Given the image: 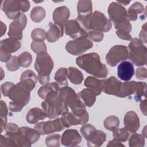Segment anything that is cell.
Returning a JSON list of instances; mask_svg holds the SVG:
<instances>
[{"label": "cell", "mask_w": 147, "mask_h": 147, "mask_svg": "<svg viewBox=\"0 0 147 147\" xmlns=\"http://www.w3.org/2000/svg\"><path fill=\"white\" fill-rule=\"evenodd\" d=\"M76 64L89 74L98 78H105L108 70L105 64L100 61V57L96 53H88L78 57Z\"/></svg>", "instance_id": "obj_1"}, {"label": "cell", "mask_w": 147, "mask_h": 147, "mask_svg": "<svg viewBox=\"0 0 147 147\" xmlns=\"http://www.w3.org/2000/svg\"><path fill=\"white\" fill-rule=\"evenodd\" d=\"M59 95L64 101L67 107L71 109L74 114L80 118L88 115L84 103L72 88L67 86L60 88Z\"/></svg>", "instance_id": "obj_2"}, {"label": "cell", "mask_w": 147, "mask_h": 147, "mask_svg": "<svg viewBox=\"0 0 147 147\" xmlns=\"http://www.w3.org/2000/svg\"><path fill=\"white\" fill-rule=\"evenodd\" d=\"M30 91L20 83L15 84L11 89L8 97L11 100L9 103V109L13 112H19L29 102Z\"/></svg>", "instance_id": "obj_3"}, {"label": "cell", "mask_w": 147, "mask_h": 147, "mask_svg": "<svg viewBox=\"0 0 147 147\" xmlns=\"http://www.w3.org/2000/svg\"><path fill=\"white\" fill-rule=\"evenodd\" d=\"M52 59L47 52L37 55L34 68L38 73L37 79L42 85L47 84L50 79V74L53 68Z\"/></svg>", "instance_id": "obj_4"}, {"label": "cell", "mask_w": 147, "mask_h": 147, "mask_svg": "<svg viewBox=\"0 0 147 147\" xmlns=\"http://www.w3.org/2000/svg\"><path fill=\"white\" fill-rule=\"evenodd\" d=\"M128 58L136 66H142L146 64L147 49L138 38H134L129 44Z\"/></svg>", "instance_id": "obj_5"}, {"label": "cell", "mask_w": 147, "mask_h": 147, "mask_svg": "<svg viewBox=\"0 0 147 147\" xmlns=\"http://www.w3.org/2000/svg\"><path fill=\"white\" fill-rule=\"evenodd\" d=\"M41 105L42 109L45 111L47 117L49 119L55 118L68 110L65 103L59 95L45 99Z\"/></svg>", "instance_id": "obj_6"}, {"label": "cell", "mask_w": 147, "mask_h": 147, "mask_svg": "<svg viewBox=\"0 0 147 147\" xmlns=\"http://www.w3.org/2000/svg\"><path fill=\"white\" fill-rule=\"evenodd\" d=\"M30 3L28 1L6 0L2 5V10L10 20H16L22 13L29 10Z\"/></svg>", "instance_id": "obj_7"}, {"label": "cell", "mask_w": 147, "mask_h": 147, "mask_svg": "<svg viewBox=\"0 0 147 147\" xmlns=\"http://www.w3.org/2000/svg\"><path fill=\"white\" fill-rule=\"evenodd\" d=\"M112 28V24L103 13L95 11L90 16L88 21V29L101 32H107Z\"/></svg>", "instance_id": "obj_8"}, {"label": "cell", "mask_w": 147, "mask_h": 147, "mask_svg": "<svg viewBox=\"0 0 147 147\" xmlns=\"http://www.w3.org/2000/svg\"><path fill=\"white\" fill-rule=\"evenodd\" d=\"M93 47L92 41L86 36L68 41L65 46L67 52L72 55H79Z\"/></svg>", "instance_id": "obj_9"}, {"label": "cell", "mask_w": 147, "mask_h": 147, "mask_svg": "<svg viewBox=\"0 0 147 147\" xmlns=\"http://www.w3.org/2000/svg\"><path fill=\"white\" fill-rule=\"evenodd\" d=\"M128 59L127 47L123 45H116L112 47L106 56L107 63L111 66L117 65L120 61Z\"/></svg>", "instance_id": "obj_10"}, {"label": "cell", "mask_w": 147, "mask_h": 147, "mask_svg": "<svg viewBox=\"0 0 147 147\" xmlns=\"http://www.w3.org/2000/svg\"><path fill=\"white\" fill-rule=\"evenodd\" d=\"M21 47L20 41L13 38H7L1 40L0 45V60L2 62H7L11 57L12 53L16 52Z\"/></svg>", "instance_id": "obj_11"}, {"label": "cell", "mask_w": 147, "mask_h": 147, "mask_svg": "<svg viewBox=\"0 0 147 147\" xmlns=\"http://www.w3.org/2000/svg\"><path fill=\"white\" fill-rule=\"evenodd\" d=\"M107 11L109 18L113 22L114 26L128 20L126 9L117 2L111 3L109 6Z\"/></svg>", "instance_id": "obj_12"}, {"label": "cell", "mask_w": 147, "mask_h": 147, "mask_svg": "<svg viewBox=\"0 0 147 147\" xmlns=\"http://www.w3.org/2000/svg\"><path fill=\"white\" fill-rule=\"evenodd\" d=\"M65 127L63 126L61 118H57L47 122H41L37 123L34 129H36L40 135H45L54 132L61 131L64 130Z\"/></svg>", "instance_id": "obj_13"}, {"label": "cell", "mask_w": 147, "mask_h": 147, "mask_svg": "<svg viewBox=\"0 0 147 147\" xmlns=\"http://www.w3.org/2000/svg\"><path fill=\"white\" fill-rule=\"evenodd\" d=\"M27 23V18L25 14L22 13L20 16L11 22L9 26L8 36L13 38L20 40L22 38V31Z\"/></svg>", "instance_id": "obj_14"}, {"label": "cell", "mask_w": 147, "mask_h": 147, "mask_svg": "<svg viewBox=\"0 0 147 147\" xmlns=\"http://www.w3.org/2000/svg\"><path fill=\"white\" fill-rule=\"evenodd\" d=\"M64 32L66 35L73 39L85 36L87 32L85 31L76 20L68 21L64 25Z\"/></svg>", "instance_id": "obj_15"}, {"label": "cell", "mask_w": 147, "mask_h": 147, "mask_svg": "<svg viewBox=\"0 0 147 147\" xmlns=\"http://www.w3.org/2000/svg\"><path fill=\"white\" fill-rule=\"evenodd\" d=\"M103 84L102 92L109 95H115L118 97L121 91L122 82L114 76L102 80Z\"/></svg>", "instance_id": "obj_16"}, {"label": "cell", "mask_w": 147, "mask_h": 147, "mask_svg": "<svg viewBox=\"0 0 147 147\" xmlns=\"http://www.w3.org/2000/svg\"><path fill=\"white\" fill-rule=\"evenodd\" d=\"M82 141V137L75 129H67L62 134L61 142L65 146H76Z\"/></svg>", "instance_id": "obj_17"}, {"label": "cell", "mask_w": 147, "mask_h": 147, "mask_svg": "<svg viewBox=\"0 0 147 147\" xmlns=\"http://www.w3.org/2000/svg\"><path fill=\"white\" fill-rule=\"evenodd\" d=\"M60 118L63 126L65 127H69L73 125H84L88 121L89 116L80 118L68 110L61 114Z\"/></svg>", "instance_id": "obj_18"}, {"label": "cell", "mask_w": 147, "mask_h": 147, "mask_svg": "<svg viewBox=\"0 0 147 147\" xmlns=\"http://www.w3.org/2000/svg\"><path fill=\"white\" fill-rule=\"evenodd\" d=\"M125 128L130 133H136L140 128L139 117L136 112L129 111L126 113L123 119Z\"/></svg>", "instance_id": "obj_19"}, {"label": "cell", "mask_w": 147, "mask_h": 147, "mask_svg": "<svg viewBox=\"0 0 147 147\" xmlns=\"http://www.w3.org/2000/svg\"><path fill=\"white\" fill-rule=\"evenodd\" d=\"M118 77L122 80L129 81L134 74L133 64L129 61H123L118 66Z\"/></svg>", "instance_id": "obj_20"}, {"label": "cell", "mask_w": 147, "mask_h": 147, "mask_svg": "<svg viewBox=\"0 0 147 147\" xmlns=\"http://www.w3.org/2000/svg\"><path fill=\"white\" fill-rule=\"evenodd\" d=\"M70 16V11L68 8L62 6L56 8L53 13V20L55 24L64 27L65 23L68 21Z\"/></svg>", "instance_id": "obj_21"}, {"label": "cell", "mask_w": 147, "mask_h": 147, "mask_svg": "<svg viewBox=\"0 0 147 147\" xmlns=\"http://www.w3.org/2000/svg\"><path fill=\"white\" fill-rule=\"evenodd\" d=\"M60 87L55 82L48 83L41 87L38 90V95L42 99H47L59 94Z\"/></svg>", "instance_id": "obj_22"}, {"label": "cell", "mask_w": 147, "mask_h": 147, "mask_svg": "<svg viewBox=\"0 0 147 147\" xmlns=\"http://www.w3.org/2000/svg\"><path fill=\"white\" fill-rule=\"evenodd\" d=\"M78 17L76 19L86 20L92 14V2L89 0H81L78 1L77 5Z\"/></svg>", "instance_id": "obj_23"}, {"label": "cell", "mask_w": 147, "mask_h": 147, "mask_svg": "<svg viewBox=\"0 0 147 147\" xmlns=\"http://www.w3.org/2000/svg\"><path fill=\"white\" fill-rule=\"evenodd\" d=\"M37 80V76L33 71L26 70L22 74L19 83L31 91L34 88Z\"/></svg>", "instance_id": "obj_24"}, {"label": "cell", "mask_w": 147, "mask_h": 147, "mask_svg": "<svg viewBox=\"0 0 147 147\" xmlns=\"http://www.w3.org/2000/svg\"><path fill=\"white\" fill-rule=\"evenodd\" d=\"M64 27L52 22L49 23V29L46 32V38L50 42H55L63 36Z\"/></svg>", "instance_id": "obj_25"}, {"label": "cell", "mask_w": 147, "mask_h": 147, "mask_svg": "<svg viewBox=\"0 0 147 147\" xmlns=\"http://www.w3.org/2000/svg\"><path fill=\"white\" fill-rule=\"evenodd\" d=\"M77 95L83 100L84 105L89 107L92 106L95 103L97 96L96 92L89 88L83 89Z\"/></svg>", "instance_id": "obj_26"}, {"label": "cell", "mask_w": 147, "mask_h": 147, "mask_svg": "<svg viewBox=\"0 0 147 147\" xmlns=\"http://www.w3.org/2000/svg\"><path fill=\"white\" fill-rule=\"evenodd\" d=\"M46 117H47V114L43 109L38 107H33L30 109L28 112L26 119L28 123L34 124L40 120L45 119Z\"/></svg>", "instance_id": "obj_27"}, {"label": "cell", "mask_w": 147, "mask_h": 147, "mask_svg": "<svg viewBox=\"0 0 147 147\" xmlns=\"http://www.w3.org/2000/svg\"><path fill=\"white\" fill-rule=\"evenodd\" d=\"M20 130L30 145L37 142L40 138V133L34 129L24 126L20 127Z\"/></svg>", "instance_id": "obj_28"}, {"label": "cell", "mask_w": 147, "mask_h": 147, "mask_svg": "<svg viewBox=\"0 0 147 147\" xmlns=\"http://www.w3.org/2000/svg\"><path fill=\"white\" fill-rule=\"evenodd\" d=\"M84 86L87 88L93 90L99 95L103 91V84L102 80L98 79L92 76H88L84 80Z\"/></svg>", "instance_id": "obj_29"}, {"label": "cell", "mask_w": 147, "mask_h": 147, "mask_svg": "<svg viewBox=\"0 0 147 147\" xmlns=\"http://www.w3.org/2000/svg\"><path fill=\"white\" fill-rule=\"evenodd\" d=\"M137 82H138L136 81H131L122 83L121 91L118 95V97L126 98L128 96L135 94L137 88Z\"/></svg>", "instance_id": "obj_30"}, {"label": "cell", "mask_w": 147, "mask_h": 147, "mask_svg": "<svg viewBox=\"0 0 147 147\" xmlns=\"http://www.w3.org/2000/svg\"><path fill=\"white\" fill-rule=\"evenodd\" d=\"M67 78L69 81L74 84L82 83L84 76L82 72L78 68L74 67H69L67 68Z\"/></svg>", "instance_id": "obj_31"}, {"label": "cell", "mask_w": 147, "mask_h": 147, "mask_svg": "<svg viewBox=\"0 0 147 147\" xmlns=\"http://www.w3.org/2000/svg\"><path fill=\"white\" fill-rule=\"evenodd\" d=\"M144 7L142 3L136 2L131 5L129 8L127 13V18L129 21H136L137 19L138 14L144 11Z\"/></svg>", "instance_id": "obj_32"}, {"label": "cell", "mask_w": 147, "mask_h": 147, "mask_svg": "<svg viewBox=\"0 0 147 147\" xmlns=\"http://www.w3.org/2000/svg\"><path fill=\"white\" fill-rule=\"evenodd\" d=\"M67 76V69L66 68H60L56 71L54 76V79L60 88L68 86Z\"/></svg>", "instance_id": "obj_33"}, {"label": "cell", "mask_w": 147, "mask_h": 147, "mask_svg": "<svg viewBox=\"0 0 147 147\" xmlns=\"http://www.w3.org/2000/svg\"><path fill=\"white\" fill-rule=\"evenodd\" d=\"M106 140V135L102 130H98L96 134L90 140L87 141V144L89 147L100 146Z\"/></svg>", "instance_id": "obj_34"}, {"label": "cell", "mask_w": 147, "mask_h": 147, "mask_svg": "<svg viewBox=\"0 0 147 147\" xmlns=\"http://www.w3.org/2000/svg\"><path fill=\"white\" fill-rule=\"evenodd\" d=\"M45 9L41 6L34 7L30 12L31 20L34 22H40L45 17Z\"/></svg>", "instance_id": "obj_35"}, {"label": "cell", "mask_w": 147, "mask_h": 147, "mask_svg": "<svg viewBox=\"0 0 147 147\" xmlns=\"http://www.w3.org/2000/svg\"><path fill=\"white\" fill-rule=\"evenodd\" d=\"M95 127L91 124H84L80 128V132L83 137L87 141L91 139L97 133Z\"/></svg>", "instance_id": "obj_36"}, {"label": "cell", "mask_w": 147, "mask_h": 147, "mask_svg": "<svg viewBox=\"0 0 147 147\" xmlns=\"http://www.w3.org/2000/svg\"><path fill=\"white\" fill-rule=\"evenodd\" d=\"M103 125L107 130L113 131L118 128L119 125V120L116 116H109L105 119Z\"/></svg>", "instance_id": "obj_37"}, {"label": "cell", "mask_w": 147, "mask_h": 147, "mask_svg": "<svg viewBox=\"0 0 147 147\" xmlns=\"http://www.w3.org/2000/svg\"><path fill=\"white\" fill-rule=\"evenodd\" d=\"M7 107L5 102L1 100L0 103V118H1V132L2 133L7 125Z\"/></svg>", "instance_id": "obj_38"}, {"label": "cell", "mask_w": 147, "mask_h": 147, "mask_svg": "<svg viewBox=\"0 0 147 147\" xmlns=\"http://www.w3.org/2000/svg\"><path fill=\"white\" fill-rule=\"evenodd\" d=\"M145 145V137L143 135L135 133L132 134L129 140L130 147H142Z\"/></svg>", "instance_id": "obj_39"}, {"label": "cell", "mask_w": 147, "mask_h": 147, "mask_svg": "<svg viewBox=\"0 0 147 147\" xmlns=\"http://www.w3.org/2000/svg\"><path fill=\"white\" fill-rule=\"evenodd\" d=\"M113 136L114 140L119 142H122L127 140L129 136V133L125 128H118L113 131Z\"/></svg>", "instance_id": "obj_40"}, {"label": "cell", "mask_w": 147, "mask_h": 147, "mask_svg": "<svg viewBox=\"0 0 147 147\" xmlns=\"http://www.w3.org/2000/svg\"><path fill=\"white\" fill-rule=\"evenodd\" d=\"M18 61L20 67L28 68L32 63V56L29 52H24L19 55Z\"/></svg>", "instance_id": "obj_41"}, {"label": "cell", "mask_w": 147, "mask_h": 147, "mask_svg": "<svg viewBox=\"0 0 147 147\" xmlns=\"http://www.w3.org/2000/svg\"><path fill=\"white\" fill-rule=\"evenodd\" d=\"M146 84L145 82H137V86L136 91L135 92V100L138 102L141 100L142 97L144 96L146 98Z\"/></svg>", "instance_id": "obj_42"}, {"label": "cell", "mask_w": 147, "mask_h": 147, "mask_svg": "<svg viewBox=\"0 0 147 147\" xmlns=\"http://www.w3.org/2000/svg\"><path fill=\"white\" fill-rule=\"evenodd\" d=\"M61 136L59 134H52L45 138V144L48 147H58L60 146Z\"/></svg>", "instance_id": "obj_43"}, {"label": "cell", "mask_w": 147, "mask_h": 147, "mask_svg": "<svg viewBox=\"0 0 147 147\" xmlns=\"http://www.w3.org/2000/svg\"><path fill=\"white\" fill-rule=\"evenodd\" d=\"M31 38L33 41H44L46 38V32L43 29L36 28L31 33Z\"/></svg>", "instance_id": "obj_44"}, {"label": "cell", "mask_w": 147, "mask_h": 147, "mask_svg": "<svg viewBox=\"0 0 147 147\" xmlns=\"http://www.w3.org/2000/svg\"><path fill=\"white\" fill-rule=\"evenodd\" d=\"M30 48L37 55L41 52H47V45L44 41H33L30 44Z\"/></svg>", "instance_id": "obj_45"}, {"label": "cell", "mask_w": 147, "mask_h": 147, "mask_svg": "<svg viewBox=\"0 0 147 147\" xmlns=\"http://www.w3.org/2000/svg\"><path fill=\"white\" fill-rule=\"evenodd\" d=\"M20 67L18 57L16 56H12L6 62V68L9 71H16L20 68Z\"/></svg>", "instance_id": "obj_46"}, {"label": "cell", "mask_w": 147, "mask_h": 147, "mask_svg": "<svg viewBox=\"0 0 147 147\" xmlns=\"http://www.w3.org/2000/svg\"><path fill=\"white\" fill-rule=\"evenodd\" d=\"M86 36L91 40L99 42L103 40L104 34L101 32L96 30H90L87 33Z\"/></svg>", "instance_id": "obj_47"}, {"label": "cell", "mask_w": 147, "mask_h": 147, "mask_svg": "<svg viewBox=\"0 0 147 147\" xmlns=\"http://www.w3.org/2000/svg\"><path fill=\"white\" fill-rule=\"evenodd\" d=\"M14 85L15 84L14 83L11 82H8L2 84L1 86V90L2 94L5 96H8L11 89Z\"/></svg>", "instance_id": "obj_48"}, {"label": "cell", "mask_w": 147, "mask_h": 147, "mask_svg": "<svg viewBox=\"0 0 147 147\" xmlns=\"http://www.w3.org/2000/svg\"><path fill=\"white\" fill-rule=\"evenodd\" d=\"M0 146H14L13 142L6 135H1L0 138Z\"/></svg>", "instance_id": "obj_49"}, {"label": "cell", "mask_w": 147, "mask_h": 147, "mask_svg": "<svg viewBox=\"0 0 147 147\" xmlns=\"http://www.w3.org/2000/svg\"><path fill=\"white\" fill-rule=\"evenodd\" d=\"M136 76L137 79L141 80L146 79L147 77V71L145 67H139L136 69Z\"/></svg>", "instance_id": "obj_50"}, {"label": "cell", "mask_w": 147, "mask_h": 147, "mask_svg": "<svg viewBox=\"0 0 147 147\" xmlns=\"http://www.w3.org/2000/svg\"><path fill=\"white\" fill-rule=\"evenodd\" d=\"M140 40L143 42L146 43V23H145L142 26V29L139 34Z\"/></svg>", "instance_id": "obj_51"}, {"label": "cell", "mask_w": 147, "mask_h": 147, "mask_svg": "<svg viewBox=\"0 0 147 147\" xmlns=\"http://www.w3.org/2000/svg\"><path fill=\"white\" fill-rule=\"evenodd\" d=\"M116 34L118 36L119 38H121L122 40H127V41H131L132 40L131 36L129 33L117 30Z\"/></svg>", "instance_id": "obj_52"}, {"label": "cell", "mask_w": 147, "mask_h": 147, "mask_svg": "<svg viewBox=\"0 0 147 147\" xmlns=\"http://www.w3.org/2000/svg\"><path fill=\"white\" fill-rule=\"evenodd\" d=\"M146 105H147V103H146V99H145L143 100H141L140 103V109L141 110V112L145 116L146 115V109H147Z\"/></svg>", "instance_id": "obj_53"}, {"label": "cell", "mask_w": 147, "mask_h": 147, "mask_svg": "<svg viewBox=\"0 0 147 147\" xmlns=\"http://www.w3.org/2000/svg\"><path fill=\"white\" fill-rule=\"evenodd\" d=\"M107 146H125V145L122 144H121V142H119L115 140H113L111 141H110L108 143V144L107 145Z\"/></svg>", "instance_id": "obj_54"}, {"label": "cell", "mask_w": 147, "mask_h": 147, "mask_svg": "<svg viewBox=\"0 0 147 147\" xmlns=\"http://www.w3.org/2000/svg\"><path fill=\"white\" fill-rule=\"evenodd\" d=\"M1 36H2L6 32V26L5 24H3V22L2 21L1 22Z\"/></svg>", "instance_id": "obj_55"}, {"label": "cell", "mask_w": 147, "mask_h": 147, "mask_svg": "<svg viewBox=\"0 0 147 147\" xmlns=\"http://www.w3.org/2000/svg\"><path fill=\"white\" fill-rule=\"evenodd\" d=\"M117 2L118 3H120L121 5H127L128 3H129L130 2V1H126V2H125V1H117Z\"/></svg>", "instance_id": "obj_56"}]
</instances>
